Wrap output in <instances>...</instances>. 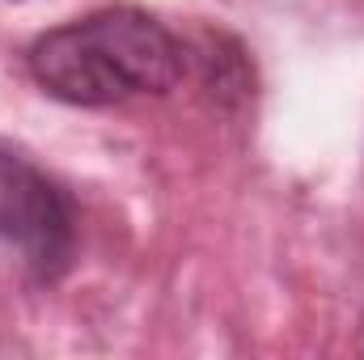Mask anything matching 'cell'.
Wrapping results in <instances>:
<instances>
[{"label":"cell","mask_w":364,"mask_h":360,"mask_svg":"<svg viewBox=\"0 0 364 360\" xmlns=\"http://www.w3.org/2000/svg\"><path fill=\"white\" fill-rule=\"evenodd\" d=\"M30 77L68 106H114L166 93L182 77V43L144 9H102L34 38Z\"/></svg>","instance_id":"obj_1"},{"label":"cell","mask_w":364,"mask_h":360,"mask_svg":"<svg viewBox=\"0 0 364 360\" xmlns=\"http://www.w3.org/2000/svg\"><path fill=\"white\" fill-rule=\"evenodd\" d=\"M0 250L38 284H55L77 255L73 199L9 144H0Z\"/></svg>","instance_id":"obj_2"}]
</instances>
